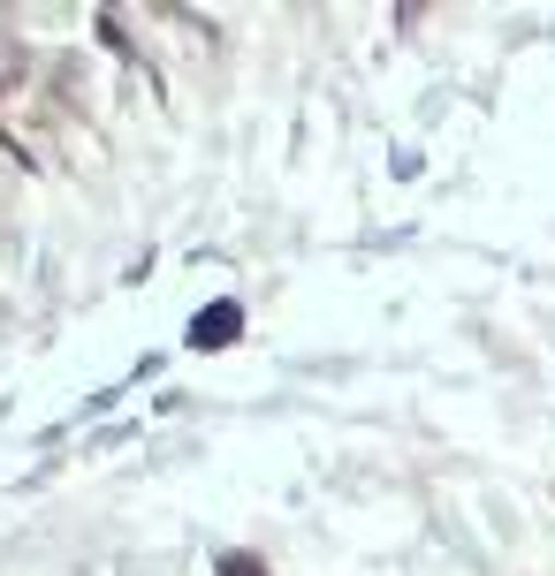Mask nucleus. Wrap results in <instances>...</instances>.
I'll return each mask as SVG.
<instances>
[{"instance_id": "f257e3e1", "label": "nucleus", "mask_w": 555, "mask_h": 576, "mask_svg": "<svg viewBox=\"0 0 555 576\" xmlns=\"http://www.w3.org/2000/svg\"><path fill=\"white\" fill-rule=\"evenodd\" d=\"M236 334H244V311H236V303H205V311L190 319V341H198V349H228Z\"/></svg>"}, {"instance_id": "f03ea898", "label": "nucleus", "mask_w": 555, "mask_h": 576, "mask_svg": "<svg viewBox=\"0 0 555 576\" xmlns=\"http://www.w3.org/2000/svg\"><path fill=\"white\" fill-rule=\"evenodd\" d=\"M221 576H267L259 554H221Z\"/></svg>"}]
</instances>
